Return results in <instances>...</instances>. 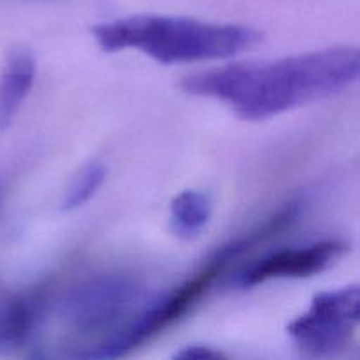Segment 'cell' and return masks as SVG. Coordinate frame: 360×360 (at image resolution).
I'll return each instance as SVG.
<instances>
[{
	"label": "cell",
	"mask_w": 360,
	"mask_h": 360,
	"mask_svg": "<svg viewBox=\"0 0 360 360\" xmlns=\"http://www.w3.org/2000/svg\"><path fill=\"white\" fill-rule=\"evenodd\" d=\"M213 213V200L207 193L199 190H185L171 202V232L179 239L192 241L210 224Z\"/></svg>",
	"instance_id": "9"
},
{
	"label": "cell",
	"mask_w": 360,
	"mask_h": 360,
	"mask_svg": "<svg viewBox=\"0 0 360 360\" xmlns=\"http://www.w3.org/2000/svg\"><path fill=\"white\" fill-rule=\"evenodd\" d=\"M359 323V287L322 292L308 311L290 322L288 334L299 350L311 357H330L354 340Z\"/></svg>",
	"instance_id": "5"
},
{
	"label": "cell",
	"mask_w": 360,
	"mask_h": 360,
	"mask_svg": "<svg viewBox=\"0 0 360 360\" xmlns=\"http://www.w3.org/2000/svg\"><path fill=\"white\" fill-rule=\"evenodd\" d=\"M105 176H108V167L104 162L98 158L88 162L67 188L65 197L62 200V211H74L86 204L98 192Z\"/></svg>",
	"instance_id": "10"
},
{
	"label": "cell",
	"mask_w": 360,
	"mask_h": 360,
	"mask_svg": "<svg viewBox=\"0 0 360 360\" xmlns=\"http://www.w3.org/2000/svg\"><path fill=\"white\" fill-rule=\"evenodd\" d=\"M176 357L179 359H220L225 357L221 352L213 350L210 347H200V345H192V347H186L185 350L178 352Z\"/></svg>",
	"instance_id": "11"
},
{
	"label": "cell",
	"mask_w": 360,
	"mask_h": 360,
	"mask_svg": "<svg viewBox=\"0 0 360 360\" xmlns=\"http://www.w3.org/2000/svg\"><path fill=\"white\" fill-rule=\"evenodd\" d=\"M357 48L338 46L260 63H234L183 79L188 95L227 104L239 118L259 122L340 94L359 79Z\"/></svg>",
	"instance_id": "1"
},
{
	"label": "cell",
	"mask_w": 360,
	"mask_h": 360,
	"mask_svg": "<svg viewBox=\"0 0 360 360\" xmlns=\"http://www.w3.org/2000/svg\"><path fill=\"white\" fill-rule=\"evenodd\" d=\"M302 213V200L295 199L285 204L283 207L276 211L273 217L267 218L264 224L257 225L250 232H246L241 238H236L225 245L218 246L210 257L202 262V266L190 274L185 281L169 290L162 297L155 299L151 304L144 306L139 315L132 320L129 327L120 334L118 338L111 341L104 350L98 354L97 359H116L129 352L136 350L146 341H151L185 319L204 297L207 292L213 288L221 278V274L232 266L238 259H241L245 253L262 243L269 241L274 236L281 234L288 227L297 221Z\"/></svg>",
	"instance_id": "3"
},
{
	"label": "cell",
	"mask_w": 360,
	"mask_h": 360,
	"mask_svg": "<svg viewBox=\"0 0 360 360\" xmlns=\"http://www.w3.org/2000/svg\"><path fill=\"white\" fill-rule=\"evenodd\" d=\"M139 283L125 274H95L70 287L56 302V319L74 343L72 357L97 359L143 309Z\"/></svg>",
	"instance_id": "4"
},
{
	"label": "cell",
	"mask_w": 360,
	"mask_h": 360,
	"mask_svg": "<svg viewBox=\"0 0 360 360\" xmlns=\"http://www.w3.org/2000/svg\"><path fill=\"white\" fill-rule=\"evenodd\" d=\"M49 306V290L46 287L13 295L0 309V355L28 347L44 326Z\"/></svg>",
	"instance_id": "7"
},
{
	"label": "cell",
	"mask_w": 360,
	"mask_h": 360,
	"mask_svg": "<svg viewBox=\"0 0 360 360\" xmlns=\"http://www.w3.org/2000/svg\"><path fill=\"white\" fill-rule=\"evenodd\" d=\"M105 53L139 49L150 58L171 63L206 62L234 56L260 42V32L241 25H220L167 14H134L91 28Z\"/></svg>",
	"instance_id": "2"
},
{
	"label": "cell",
	"mask_w": 360,
	"mask_h": 360,
	"mask_svg": "<svg viewBox=\"0 0 360 360\" xmlns=\"http://www.w3.org/2000/svg\"><path fill=\"white\" fill-rule=\"evenodd\" d=\"M35 60L28 49H13L0 74V132L13 125L34 86Z\"/></svg>",
	"instance_id": "8"
},
{
	"label": "cell",
	"mask_w": 360,
	"mask_h": 360,
	"mask_svg": "<svg viewBox=\"0 0 360 360\" xmlns=\"http://www.w3.org/2000/svg\"><path fill=\"white\" fill-rule=\"evenodd\" d=\"M350 245L340 239H323L299 248H283L262 257L238 276L241 288H252L280 278H309L323 273L343 259Z\"/></svg>",
	"instance_id": "6"
}]
</instances>
